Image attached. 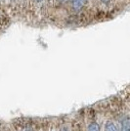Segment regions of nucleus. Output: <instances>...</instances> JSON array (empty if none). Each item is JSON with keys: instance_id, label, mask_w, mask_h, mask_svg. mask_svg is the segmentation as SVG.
<instances>
[{"instance_id": "nucleus-1", "label": "nucleus", "mask_w": 130, "mask_h": 131, "mask_svg": "<svg viewBox=\"0 0 130 131\" xmlns=\"http://www.w3.org/2000/svg\"><path fill=\"white\" fill-rule=\"evenodd\" d=\"M72 7L75 11H79L82 7V0H71Z\"/></svg>"}, {"instance_id": "nucleus-2", "label": "nucleus", "mask_w": 130, "mask_h": 131, "mask_svg": "<svg viewBox=\"0 0 130 131\" xmlns=\"http://www.w3.org/2000/svg\"><path fill=\"white\" fill-rule=\"evenodd\" d=\"M121 131H130V122H129V118L126 117L123 122H122V126H121Z\"/></svg>"}, {"instance_id": "nucleus-3", "label": "nucleus", "mask_w": 130, "mask_h": 131, "mask_svg": "<svg viewBox=\"0 0 130 131\" xmlns=\"http://www.w3.org/2000/svg\"><path fill=\"white\" fill-rule=\"evenodd\" d=\"M105 131H117V129H116V127H115V125H114L113 122L108 121V122L106 123Z\"/></svg>"}, {"instance_id": "nucleus-4", "label": "nucleus", "mask_w": 130, "mask_h": 131, "mask_svg": "<svg viewBox=\"0 0 130 131\" xmlns=\"http://www.w3.org/2000/svg\"><path fill=\"white\" fill-rule=\"evenodd\" d=\"M88 131H100V126L96 122H93L88 126Z\"/></svg>"}, {"instance_id": "nucleus-5", "label": "nucleus", "mask_w": 130, "mask_h": 131, "mask_svg": "<svg viewBox=\"0 0 130 131\" xmlns=\"http://www.w3.org/2000/svg\"><path fill=\"white\" fill-rule=\"evenodd\" d=\"M103 3H105V4H107V3H109L110 2V0H101Z\"/></svg>"}, {"instance_id": "nucleus-6", "label": "nucleus", "mask_w": 130, "mask_h": 131, "mask_svg": "<svg viewBox=\"0 0 130 131\" xmlns=\"http://www.w3.org/2000/svg\"><path fill=\"white\" fill-rule=\"evenodd\" d=\"M62 131H69V130H68L67 128H63V129H62Z\"/></svg>"}, {"instance_id": "nucleus-7", "label": "nucleus", "mask_w": 130, "mask_h": 131, "mask_svg": "<svg viewBox=\"0 0 130 131\" xmlns=\"http://www.w3.org/2000/svg\"><path fill=\"white\" fill-rule=\"evenodd\" d=\"M36 1H38V2H41V1H42V0H36Z\"/></svg>"}]
</instances>
